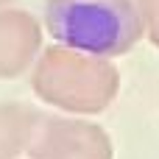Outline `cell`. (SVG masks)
Returning <instances> with one entry per match:
<instances>
[{
	"instance_id": "obj_1",
	"label": "cell",
	"mask_w": 159,
	"mask_h": 159,
	"mask_svg": "<svg viewBox=\"0 0 159 159\" xmlns=\"http://www.w3.org/2000/svg\"><path fill=\"white\" fill-rule=\"evenodd\" d=\"M45 28L56 45L101 59H117L143 39L134 0H48Z\"/></svg>"
},
{
	"instance_id": "obj_2",
	"label": "cell",
	"mask_w": 159,
	"mask_h": 159,
	"mask_svg": "<svg viewBox=\"0 0 159 159\" xmlns=\"http://www.w3.org/2000/svg\"><path fill=\"white\" fill-rule=\"evenodd\" d=\"M31 87L39 101L61 112L98 115L117 98L120 73L112 59L53 45L39 50L36 61L31 64Z\"/></svg>"
},
{
	"instance_id": "obj_3",
	"label": "cell",
	"mask_w": 159,
	"mask_h": 159,
	"mask_svg": "<svg viewBox=\"0 0 159 159\" xmlns=\"http://www.w3.org/2000/svg\"><path fill=\"white\" fill-rule=\"evenodd\" d=\"M31 159H115L112 137L103 126L81 117L39 120L28 145Z\"/></svg>"
},
{
	"instance_id": "obj_4",
	"label": "cell",
	"mask_w": 159,
	"mask_h": 159,
	"mask_svg": "<svg viewBox=\"0 0 159 159\" xmlns=\"http://www.w3.org/2000/svg\"><path fill=\"white\" fill-rule=\"evenodd\" d=\"M42 50V28L28 11L0 8V78L31 70Z\"/></svg>"
},
{
	"instance_id": "obj_5",
	"label": "cell",
	"mask_w": 159,
	"mask_h": 159,
	"mask_svg": "<svg viewBox=\"0 0 159 159\" xmlns=\"http://www.w3.org/2000/svg\"><path fill=\"white\" fill-rule=\"evenodd\" d=\"M42 115L25 103H0V159H20L28 151Z\"/></svg>"
},
{
	"instance_id": "obj_6",
	"label": "cell",
	"mask_w": 159,
	"mask_h": 159,
	"mask_svg": "<svg viewBox=\"0 0 159 159\" xmlns=\"http://www.w3.org/2000/svg\"><path fill=\"white\" fill-rule=\"evenodd\" d=\"M137 11L143 20V34L159 48V0H140Z\"/></svg>"
},
{
	"instance_id": "obj_7",
	"label": "cell",
	"mask_w": 159,
	"mask_h": 159,
	"mask_svg": "<svg viewBox=\"0 0 159 159\" xmlns=\"http://www.w3.org/2000/svg\"><path fill=\"white\" fill-rule=\"evenodd\" d=\"M6 3H8V0H0V6H6Z\"/></svg>"
}]
</instances>
